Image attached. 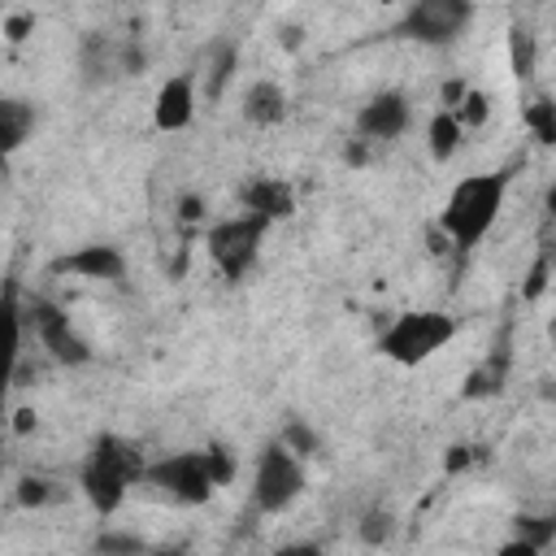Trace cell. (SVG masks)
<instances>
[{"mask_svg": "<svg viewBox=\"0 0 556 556\" xmlns=\"http://www.w3.org/2000/svg\"><path fill=\"white\" fill-rule=\"evenodd\" d=\"M239 200H243V213H252V217H261V222H287L291 213H295V191H291V182H282V178H269V174H256V178H248L243 187H239Z\"/></svg>", "mask_w": 556, "mask_h": 556, "instance_id": "13", "label": "cell"}, {"mask_svg": "<svg viewBox=\"0 0 556 556\" xmlns=\"http://www.w3.org/2000/svg\"><path fill=\"white\" fill-rule=\"evenodd\" d=\"M521 117H526V130H530L543 148H556V100H552V96H534Z\"/></svg>", "mask_w": 556, "mask_h": 556, "instance_id": "23", "label": "cell"}, {"mask_svg": "<svg viewBox=\"0 0 556 556\" xmlns=\"http://www.w3.org/2000/svg\"><path fill=\"white\" fill-rule=\"evenodd\" d=\"M460 334V321L443 308H404L395 313L382 330H378V352L391 361V365H404V369H417L426 365L430 356H439L452 339Z\"/></svg>", "mask_w": 556, "mask_h": 556, "instance_id": "2", "label": "cell"}, {"mask_svg": "<svg viewBox=\"0 0 556 556\" xmlns=\"http://www.w3.org/2000/svg\"><path fill=\"white\" fill-rule=\"evenodd\" d=\"M243 117L252 126H278L287 117V91L282 83L274 78H256L248 91H243Z\"/></svg>", "mask_w": 556, "mask_h": 556, "instance_id": "16", "label": "cell"}, {"mask_svg": "<svg viewBox=\"0 0 556 556\" xmlns=\"http://www.w3.org/2000/svg\"><path fill=\"white\" fill-rule=\"evenodd\" d=\"M408 122H413L408 96L404 91H378L356 109L352 126H356V139H365V143H391L408 130Z\"/></svg>", "mask_w": 556, "mask_h": 556, "instance_id": "8", "label": "cell"}, {"mask_svg": "<svg viewBox=\"0 0 556 556\" xmlns=\"http://www.w3.org/2000/svg\"><path fill=\"white\" fill-rule=\"evenodd\" d=\"M469 460H473V452H469L465 443H456V447H447V456H443V469H447V473H456V469H465Z\"/></svg>", "mask_w": 556, "mask_h": 556, "instance_id": "33", "label": "cell"}, {"mask_svg": "<svg viewBox=\"0 0 556 556\" xmlns=\"http://www.w3.org/2000/svg\"><path fill=\"white\" fill-rule=\"evenodd\" d=\"M178 217H182V222H200V217H204L200 195H182V200H178Z\"/></svg>", "mask_w": 556, "mask_h": 556, "instance_id": "34", "label": "cell"}, {"mask_svg": "<svg viewBox=\"0 0 556 556\" xmlns=\"http://www.w3.org/2000/svg\"><path fill=\"white\" fill-rule=\"evenodd\" d=\"M13 500L22 504V508H48V504H56L61 500V486L52 482V478H43V473H22L17 478V486H13Z\"/></svg>", "mask_w": 556, "mask_h": 556, "instance_id": "21", "label": "cell"}, {"mask_svg": "<svg viewBox=\"0 0 556 556\" xmlns=\"http://www.w3.org/2000/svg\"><path fill=\"white\" fill-rule=\"evenodd\" d=\"M543 208H547V217H556V178H552L547 191H543Z\"/></svg>", "mask_w": 556, "mask_h": 556, "instance_id": "36", "label": "cell"}, {"mask_svg": "<svg viewBox=\"0 0 556 556\" xmlns=\"http://www.w3.org/2000/svg\"><path fill=\"white\" fill-rule=\"evenodd\" d=\"M91 552L96 556H148V543L139 534H126V530H104V534H96Z\"/></svg>", "mask_w": 556, "mask_h": 556, "instance_id": "25", "label": "cell"}, {"mask_svg": "<svg viewBox=\"0 0 556 556\" xmlns=\"http://www.w3.org/2000/svg\"><path fill=\"white\" fill-rule=\"evenodd\" d=\"M395 530H400V521H395V513L387 508V504H374V508H365L361 513V521H356V539L365 543V547H387L391 539H395Z\"/></svg>", "mask_w": 556, "mask_h": 556, "instance_id": "20", "label": "cell"}, {"mask_svg": "<svg viewBox=\"0 0 556 556\" xmlns=\"http://www.w3.org/2000/svg\"><path fill=\"white\" fill-rule=\"evenodd\" d=\"M130 478L117 469V465H109V460H100V456H83V469H78V491H83V500L91 504V513L96 517H113L122 504H126V495H130Z\"/></svg>", "mask_w": 556, "mask_h": 556, "instance_id": "9", "label": "cell"}, {"mask_svg": "<svg viewBox=\"0 0 556 556\" xmlns=\"http://www.w3.org/2000/svg\"><path fill=\"white\" fill-rule=\"evenodd\" d=\"M469 22H473L469 0H413L400 17L395 35H404L421 48H452Z\"/></svg>", "mask_w": 556, "mask_h": 556, "instance_id": "7", "label": "cell"}, {"mask_svg": "<svg viewBox=\"0 0 556 556\" xmlns=\"http://www.w3.org/2000/svg\"><path fill=\"white\" fill-rule=\"evenodd\" d=\"M269 235V222L252 217V213H239V217H226V222H213L208 226V256L217 265V274L226 282H243L261 256V243Z\"/></svg>", "mask_w": 556, "mask_h": 556, "instance_id": "5", "label": "cell"}, {"mask_svg": "<svg viewBox=\"0 0 556 556\" xmlns=\"http://www.w3.org/2000/svg\"><path fill=\"white\" fill-rule=\"evenodd\" d=\"M0 30H4V39H9V43H22V39L35 30V13H26V9H22V13H4Z\"/></svg>", "mask_w": 556, "mask_h": 556, "instance_id": "29", "label": "cell"}, {"mask_svg": "<svg viewBox=\"0 0 556 556\" xmlns=\"http://www.w3.org/2000/svg\"><path fill=\"white\" fill-rule=\"evenodd\" d=\"M534 65H539V39L530 26H508V70L530 83L534 78Z\"/></svg>", "mask_w": 556, "mask_h": 556, "instance_id": "19", "label": "cell"}, {"mask_svg": "<svg viewBox=\"0 0 556 556\" xmlns=\"http://www.w3.org/2000/svg\"><path fill=\"white\" fill-rule=\"evenodd\" d=\"M122 43H126V39H109V35H96V30L83 35L78 65H83V83H87V87L126 78V70H122Z\"/></svg>", "mask_w": 556, "mask_h": 556, "instance_id": "14", "label": "cell"}, {"mask_svg": "<svg viewBox=\"0 0 556 556\" xmlns=\"http://www.w3.org/2000/svg\"><path fill=\"white\" fill-rule=\"evenodd\" d=\"M465 96H469V83H460V78H447V83H443V91H439V109L456 113V109L465 104Z\"/></svg>", "mask_w": 556, "mask_h": 556, "instance_id": "30", "label": "cell"}, {"mask_svg": "<svg viewBox=\"0 0 556 556\" xmlns=\"http://www.w3.org/2000/svg\"><path fill=\"white\" fill-rule=\"evenodd\" d=\"M539 395L547 400V404H556V378L547 374V378H539Z\"/></svg>", "mask_w": 556, "mask_h": 556, "instance_id": "35", "label": "cell"}, {"mask_svg": "<svg viewBox=\"0 0 556 556\" xmlns=\"http://www.w3.org/2000/svg\"><path fill=\"white\" fill-rule=\"evenodd\" d=\"M35 122H39V113H35L30 100L4 96V100H0V152L13 156V152L35 135Z\"/></svg>", "mask_w": 556, "mask_h": 556, "instance_id": "17", "label": "cell"}, {"mask_svg": "<svg viewBox=\"0 0 556 556\" xmlns=\"http://www.w3.org/2000/svg\"><path fill=\"white\" fill-rule=\"evenodd\" d=\"M508 378H513V348H508V326H504L500 339H495V348L465 374L460 400H495V395H504Z\"/></svg>", "mask_w": 556, "mask_h": 556, "instance_id": "12", "label": "cell"}, {"mask_svg": "<svg viewBox=\"0 0 556 556\" xmlns=\"http://www.w3.org/2000/svg\"><path fill=\"white\" fill-rule=\"evenodd\" d=\"M426 143H430V156H434L439 165H447V161L460 152V143H465L460 117L447 113V109H434V117L426 122Z\"/></svg>", "mask_w": 556, "mask_h": 556, "instance_id": "18", "label": "cell"}, {"mask_svg": "<svg viewBox=\"0 0 556 556\" xmlns=\"http://www.w3.org/2000/svg\"><path fill=\"white\" fill-rule=\"evenodd\" d=\"M513 539H526L539 552H547L552 539H556V513H517L513 517Z\"/></svg>", "mask_w": 556, "mask_h": 556, "instance_id": "22", "label": "cell"}, {"mask_svg": "<svg viewBox=\"0 0 556 556\" xmlns=\"http://www.w3.org/2000/svg\"><path fill=\"white\" fill-rule=\"evenodd\" d=\"M48 274H74L91 282H126V256L117 243H83L48 265Z\"/></svg>", "mask_w": 556, "mask_h": 556, "instance_id": "10", "label": "cell"}, {"mask_svg": "<svg viewBox=\"0 0 556 556\" xmlns=\"http://www.w3.org/2000/svg\"><path fill=\"white\" fill-rule=\"evenodd\" d=\"M282 43H287V48H300V26H287V30H282Z\"/></svg>", "mask_w": 556, "mask_h": 556, "instance_id": "37", "label": "cell"}, {"mask_svg": "<svg viewBox=\"0 0 556 556\" xmlns=\"http://www.w3.org/2000/svg\"><path fill=\"white\" fill-rule=\"evenodd\" d=\"M547 334H552V339H556V317H552V321H547Z\"/></svg>", "mask_w": 556, "mask_h": 556, "instance_id": "39", "label": "cell"}, {"mask_svg": "<svg viewBox=\"0 0 556 556\" xmlns=\"http://www.w3.org/2000/svg\"><path fill=\"white\" fill-rule=\"evenodd\" d=\"M278 439H282V443H287V447H291V452H295L304 465H308L313 456H321V434H317L308 421H287Z\"/></svg>", "mask_w": 556, "mask_h": 556, "instance_id": "24", "label": "cell"}, {"mask_svg": "<svg viewBox=\"0 0 556 556\" xmlns=\"http://www.w3.org/2000/svg\"><path fill=\"white\" fill-rule=\"evenodd\" d=\"M204 456H208L213 482H217V486H230V482H235V473H239V456H235L226 443H208V447H204Z\"/></svg>", "mask_w": 556, "mask_h": 556, "instance_id": "26", "label": "cell"}, {"mask_svg": "<svg viewBox=\"0 0 556 556\" xmlns=\"http://www.w3.org/2000/svg\"><path fill=\"white\" fill-rule=\"evenodd\" d=\"M35 330V339H39V348L56 361V365H87L96 352H91V343L74 330V321H70V313L61 308V304H52L48 295H35L30 304H26V313H17V330Z\"/></svg>", "mask_w": 556, "mask_h": 556, "instance_id": "6", "label": "cell"}, {"mask_svg": "<svg viewBox=\"0 0 556 556\" xmlns=\"http://www.w3.org/2000/svg\"><path fill=\"white\" fill-rule=\"evenodd\" d=\"M195 74H174L156 87V100H152V126L161 135H178L191 126L195 117Z\"/></svg>", "mask_w": 556, "mask_h": 556, "instance_id": "11", "label": "cell"}, {"mask_svg": "<svg viewBox=\"0 0 556 556\" xmlns=\"http://www.w3.org/2000/svg\"><path fill=\"white\" fill-rule=\"evenodd\" d=\"M304 486H308V469H304V460H300L282 439H274V443H265V447L256 452V469H252V513L278 517V513H287V508L304 495Z\"/></svg>", "mask_w": 556, "mask_h": 556, "instance_id": "3", "label": "cell"}, {"mask_svg": "<svg viewBox=\"0 0 556 556\" xmlns=\"http://www.w3.org/2000/svg\"><path fill=\"white\" fill-rule=\"evenodd\" d=\"M547 278H552V256L543 252L534 265H530V274H526V287H521V295L526 300H539L543 295V287H547Z\"/></svg>", "mask_w": 556, "mask_h": 556, "instance_id": "28", "label": "cell"}, {"mask_svg": "<svg viewBox=\"0 0 556 556\" xmlns=\"http://www.w3.org/2000/svg\"><path fill=\"white\" fill-rule=\"evenodd\" d=\"M235 70H239V43L226 39V35L213 39L208 52H204V65H200V96L204 100H222L230 78H235Z\"/></svg>", "mask_w": 556, "mask_h": 556, "instance_id": "15", "label": "cell"}, {"mask_svg": "<svg viewBox=\"0 0 556 556\" xmlns=\"http://www.w3.org/2000/svg\"><path fill=\"white\" fill-rule=\"evenodd\" d=\"M456 117H460L465 130H478V126L491 117V96H482L478 87H469V96H465V104L456 109Z\"/></svg>", "mask_w": 556, "mask_h": 556, "instance_id": "27", "label": "cell"}, {"mask_svg": "<svg viewBox=\"0 0 556 556\" xmlns=\"http://www.w3.org/2000/svg\"><path fill=\"white\" fill-rule=\"evenodd\" d=\"M495 556H543V552H539L534 543H526V539H513V534H508V539L495 547Z\"/></svg>", "mask_w": 556, "mask_h": 556, "instance_id": "32", "label": "cell"}, {"mask_svg": "<svg viewBox=\"0 0 556 556\" xmlns=\"http://www.w3.org/2000/svg\"><path fill=\"white\" fill-rule=\"evenodd\" d=\"M504 195H508V169H491V174H465L452 182L443 208H439V222L434 230L447 239L452 252H473L486 230L500 222V208H504Z\"/></svg>", "mask_w": 556, "mask_h": 556, "instance_id": "1", "label": "cell"}, {"mask_svg": "<svg viewBox=\"0 0 556 556\" xmlns=\"http://www.w3.org/2000/svg\"><path fill=\"white\" fill-rule=\"evenodd\" d=\"M30 426H35V413H30V408H22V413H17V430H30Z\"/></svg>", "mask_w": 556, "mask_h": 556, "instance_id": "38", "label": "cell"}, {"mask_svg": "<svg viewBox=\"0 0 556 556\" xmlns=\"http://www.w3.org/2000/svg\"><path fill=\"white\" fill-rule=\"evenodd\" d=\"M143 486H152V491H161L165 500L187 504V508L208 504V500L222 491V486L213 482V469H208L204 447H195V452H169V456L152 460L148 473H143Z\"/></svg>", "mask_w": 556, "mask_h": 556, "instance_id": "4", "label": "cell"}, {"mask_svg": "<svg viewBox=\"0 0 556 556\" xmlns=\"http://www.w3.org/2000/svg\"><path fill=\"white\" fill-rule=\"evenodd\" d=\"M274 556H326V547L313 543V539H291V543L274 547Z\"/></svg>", "mask_w": 556, "mask_h": 556, "instance_id": "31", "label": "cell"}]
</instances>
